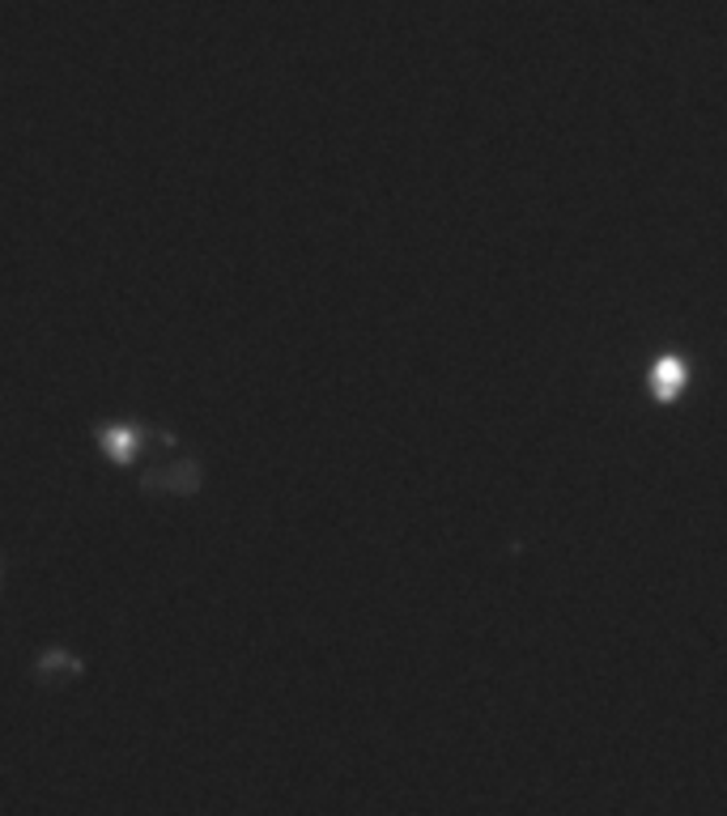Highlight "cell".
<instances>
[{"mask_svg":"<svg viewBox=\"0 0 727 816\" xmlns=\"http://www.w3.org/2000/svg\"><path fill=\"white\" fill-rule=\"evenodd\" d=\"M98 447L107 451L111 459H132L137 456V447H141V430L137 426H116V430H102V438H98Z\"/></svg>","mask_w":727,"mask_h":816,"instance_id":"cell-1","label":"cell"}]
</instances>
